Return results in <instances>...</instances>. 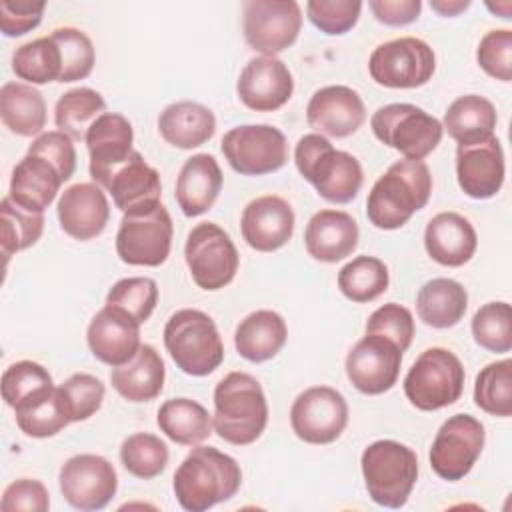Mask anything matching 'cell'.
Returning a JSON list of instances; mask_svg holds the SVG:
<instances>
[{
  "mask_svg": "<svg viewBox=\"0 0 512 512\" xmlns=\"http://www.w3.org/2000/svg\"><path fill=\"white\" fill-rule=\"evenodd\" d=\"M242 484L240 464L214 446H192L172 478L178 504L188 512L208 508L236 496Z\"/></svg>",
  "mask_w": 512,
  "mask_h": 512,
  "instance_id": "6da1fadb",
  "label": "cell"
},
{
  "mask_svg": "<svg viewBox=\"0 0 512 512\" xmlns=\"http://www.w3.org/2000/svg\"><path fill=\"white\" fill-rule=\"evenodd\" d=\"M430 194L432 174L426 162L396 160L368 192L366 216L380 230H398L428 204Z\"/></svg>",
  "mask_w": 512,
  "mask_h": 512,
  "instance_id": "7a4b0ae2",
  "label": "cell"
},
{
  "mask_svg": "<svg viewBox=\"0 0 512 512\" xmlns=\"http://www.w3.org/2000/svg\"><path fill=\"white\" fill-rule=\"evenodd\" d=\"M268 424V402L260 382L248 372H230L214 388L212 428L228 444L256 442Z\"/></svg>",
  "mask_w": 512,
  "mask_h": 512,
  "instance_id": "3957f363",
  "label": "cell"
},
{
  "mask_svg": "<svg viewBox=\"0 0 512 512\" xmlns=\"http://www.w3.org/2000/svg\"><path fill=\"white\" fill-rule=\"evenodd\" d=\"M294 164L300 176L314 186L318 196L332 204L352 202L364 182L360 162L336 150L322 134H304L294 148Z\"/></svg>",
  "mask_w": 512,
  "mask_h": 512,
  "instance_id": "277c9868",
  "label": "cell"
},
{
  "mask_svg": "<svg viewBox=\"0 0 512 512\" xmlns=\"http://www.w3.org/2000/svg\"><path fill=\"white\" fill-rule=\"evenodd\" d=\"M164 346L188 376H208L224 360V342L214 320L198 308L176 310L164 326Z\"/></svg>",
  "mask_w": 512,
  "mask_h": 512,
  "instance_id": "5b68a950",
  "label": "cell"
},
{
  "mask_svg": "<svg viewBox=\"0 0 512 512\" xmlns=\"http://www.w3.org/2000/svg\"><path fill=\"white\" fill-rule=\"evenodd\" d=\"M360 466L372 502L392 510L408 502L418 480V456L410 446L376 440L364 448Z\"/></svg>",
  "mask_w": 512,
  "mask_h": 512,
  "instance_id": "8992f818",
  "label": "cell"
},
{
  "mask_svg": "<svg viewBox=\"0 0 512 512\" xmlns=\"http://www.w3.org/2000/svg\"><path fill=\"white\" fill-rule=\"evenodd\" d=\"M464 380L460 358L448 348L432 346L414 360L404 376V394L414 408L434 412L460 400Z\"/></svg>",
  "mask_w": 512,
  "mask_h": 512,
  "instance_id": "52a82bcc",
  "label": "cell"
},
{
  "mask_svg": "<svg viewBox=\"0 0 512 512\" xmlns=\"http://www.w3.org/2000/svg\"><path fill=\"white\" fill-rule=\"evenodd\" d=\"M370 128L382 144L398 150L408 160H424L444 136L438 118L408 102L380 106L370 118Z\"/></svg>",
  "mask_w": 512,
  "mask_h": 512,
  "instance_id": "ba28073f",
  "label": "cell"
},
{
  "mask_svg": "<svg viewBox=\"0 0 512 512\" xmlns=\"http://www.w3.org/2000/svg\"><path fill=\"white\" fill-rule=\"evenodd\" d=\"M184 258L196 286L208 292L228 286L240 266L230 234L216 222H200L188 232Z\"/></svg>",
  "mask_w": 512,
  "mask_h": 512,
  "instance_id": "9c48e42d",
  "label": "cell"
},
{
  "mask_svg": "<svg viewBox=\"0 0 512 512\" xmlns=\"http://www.w3.org/2000/svg\"><path fill=\"white\" fill-rule=\"evenodd\" d=\"M368 72L384 88H420L436 72V54L422 38L400 36L372 50Z\"/></svg>",
  "mask_w": 512,
  "mask_h": 512,
  "instance_id": "30bf717a",
  "label": "cell"
},
{
  "mask_svg": "<svg viewBox=\"0 0 512 512\" xmlns=\"http://www.w3.org/2000/svg\"><path fill=\"white\" fill-rule=\"evenodd\" d=\"M174 224L164 204L124 214L116 232V254L128 266H160L172 248Z\"/></svg>",
  "mask_w": 512,
  "mask_h": 512,
  "instance_id": "8fae6325",
  "label": "cell"
},
{
  "mask_svg": "<svg viewBox=\"0 0 512 512\" xmlns=\"http://www.w3.org/2000/svg\"><path fill=\"white\" fill-rule=\"evenodd\" d=\"M222 154L242 176H264L288 162L286 136L272 124H242L222 136Z\"/></svg>",
  "mask_w": 512,
  "mask_h": 512,
  "instance_id": "7c38bea8",
  "label": "cell"
},
{
  "mask_svg": "<svg viewBox=\"0 0 512 512\" xmlns=\"http://www.w3.org/2000/svg\"><path fill=\"white\" fill-rule=\"evenodd\" d=\"M302 8L296 0H246L242 2V30L246 44L260 56L288 50L300 34Z\"/></svg>",
  "mask_w": 512,
  "mask_h": 512,
  "instance_id": "4fadbf2b",
  "label": "cell"
},
{
  "mask_svg": "<svg viewBox=\"0 0 512 512\" xmlns=\"http://www.w3.org/2000/svg\"><path fill=\"white\" fill-rule=\"evenodd\" d=\"M486 442L484 424L470 414H454L442 422L432 446L430 468L448 482H458L470 474Z\"/></svg>",
  "mask_w": 512,
  "mask_h": 512,
  "instance_id": "5bb4252c",
  "label": "cell"
},
{
  "mask_svg": "<svg viewBox=\"0 0 512 512\" xmlns=\"http://www.w3.org/2000/svg\"><path fill=\"white\" fill-rule=\"evenodd\" d=\"M348 424V402L332 386H310L290 408L292 432L306 444H332Z\"/></svg>",
  "mask_w": 512,
  "mask_h": 512,
  "instance_id": "9a60e30c",
  "label": "cell"
},
{
  "mask_svg": "<svg viewBox=\"0 0 512 512\" xmlns=\"http://www.w3.org/2000/svg\"><path fill=\"white\" fill-rule=\"evenodd\" d=\"M58 486L72 508L92 512L106 508L116 496L118 474L100 454H76L62 464Z\"/></svg>",
  "mask_w": 512,
  "mask_h": 512,
  "instance_id": "2e32d148",
  "label": "cell"
},
{
  "mask_svg": "<svg viewBox=\"0 0 512 512\" xmlns=\"http://www.w3.org/2000/svg\"><path fill=\"white\" fill-rule=\"evenodd\" d=\"M402 354L392 340L380 334H366L346 356V376L366 396L384 394L398 382Z\"/></svg>",
  "mask_w": 512,
  "mask_h": 512,
  "instance_id": "e0dca14e",
  "label": "cell"
},
{
  "mask_svg": "<svg viewBox=\"0 0 512 512\" xmlns=\"http://www.w3.org/2000/svg\"><path fill=\"white\" fill-rule=\"evenodd\" d=\"M294 92L290 68L276 56L250 58L236 82L240 102L254 112H274L282 108Z\"/></svg>",
  "mask_w": 512,
  "mask_h": 512,
  "instance_id": "ac0fdd59",
  "label": "cell"
},
{
  "mask_svg": "<svg viewBox=\"0 0 512 512\" xmlns=\"http://www.w3.org/2000/svg\"><path fill=\"white\" fill-rule=\"evenodd\" d=\"M504 174V150L494 134L456 146V178L466 196L474 200L496 196L504 184Z\"/></svg>",
  "mask_w": 512,
  "mask_h": 512,
  "instance_id": "d6986e66",
  "label": "cell"
},
{
  "mask_svg": "<svg viewBox=\"0 0 512 512\" xmlns=\"http://www.w3.org/2000/svg\"><path fill=\"white\" fill-rule=\"evenodd\" d=\"M296 216L288 200L266 194L250 200L240 216L244 242L256 252H276L288 244L294 234Z\"/></svg>",
  "mask_w": 512,
  "mask_h": 512,
  "instance_id": "ffe728a7",
  "label": "cell"
},
{
  "mask_svg": "<svg viewBox=\"0 0 512 512\" xmlns=\"http://www.w3.org/2000/svg\"><path fill=\"white\" fill-rule=\"evenodd\" d=\"M140 322L134 320L128 312L104 304L86 330V342L94 358L116 368L132 360L142 346L140 342Z\"/></svg>",
  "mask_w": 512,
  "mask_h": 512,
  "instance_id": "44dd1931",
  "label": "cell"
},
{
  "mask_svg": "<svg viewBox=\"0 0 512 512\" xmlns=\"http://www.w3.org/2000/svg\"><path fill=\"white\" fill-rule=\"evenodd\" d=\"M366 120V106L356 90L332 84L316 90L306 106V122L316 134L346 138Z\"/></svg>",
  "mask_w": 512,
  "mask_h": 512,
  "instance_id": "7402d4cb",
  "label": "cell"
},
{
  "mask_svg": "<svg viewBox=\"0 0 512 512\" xmlns=\"http://www.w3.org/2000/svg\"><path fill=\"white\" fill-rule=\"evenodd\" d=\"M84 142L90 156V178L104 188L110 174L132 156L134 130L126 116L104 112L92 122Z\"/></svg>",
  "mask_w": 512,
  "mask_h": 512,
  "instance_id": "603a6c76",
  "label": "cell"
},
{
  "mask_svg": "<svg viewBox=\"0 0 512 512\" xmlns=\"http://www.w3.org/2000/svg\"><path fill=\"white\" fill-rule=\"evenodd\" d=\"M60 228L74 240L86 242L100 236L110 220L108 198L96 182L68 186L56 204Z\"/></svg>",
  "mask_w": 512,
  "mask_h": 512,
  "instance_id": "cb8c5ba5",
  "label": "cell"
},
{
  "mask_svg": "<svg viewBox=\"0 0 512 512\" xmlns=\"http://www.w3.org/2000/svg\"><path fill=\"white\" fill-rule=\"evenodd\" d=\"M104 188L110 192L114 206L122 214L146 212L162 204L160 174L138 150L110 174Z\"/></svg>",
  "mask_w": 512,
  "mask_h": 512,
  "instance_id": "d4e9b609",
  "label": "cell"
},
{
  "mask_svg": "<svg viewBox=\"0 0 512 512\" xmlns=\"http://www.w3.org/2000/svg\"><path fill=\"white\" fill-rule=\"evenodd\" d=\"M358 238L360 230L356 220L348 212L334 208L316 212L304 230V246L308 256L326 264L348 258L356 250Z\"/></svg>",
  "mask_w": 512,
  "mask_h": 512,
  "instance_id": "484cf974",
  "label": "cell"
},
{
  "mask_svg": "<svg viewBox=\"0 0 512 512\" xmlns=\"http://www.w3.org/2000/svg\"><path fill=\"white\" fill-rule=\"evenodd\" d=\"M476 246L478 236L472 222L458 212H440L426 224L424 248L428 256L442 266H464L472 260Z\"/></svg>",
  "mask_w": 512,
  "mask_h": 512,
  "instance_id": "4316f807",
  "label": "cell"
},
{
  "mask_svg": "<svg viewBox=\"0 0 512 512\" xmlns=\"http://www.w3.org/2000/svg\"><path fill=\"white\" fill-rule=\"evenodd\" d=\"M64 178L60 170L44 156L26 152L24 158L12 168L8 196L30 212L44 214L60 192Z\"/></svg>",
  "mask_w": 512,
  "mask_h": 512,
  "instance_id": "83f0119b",
  "label": "cell"
},
{
  "mask_svg": "<svg viewBox=\"0 0 512 512\" xmlns=\"http://www.w3.org/2000/svg\"><path fill=\"white\" fill-rule=\"evenodd\" d=\"M222 170L212 154L190 156L176 178L174 196L184 216L196 218L208 212L222 190Z\"/></svg>",
  "mask_w": 512,
  "mask_h": 512,
  "instance_id": "f1b7e54d",
  "label": "cell"
},
{
  "mask_svg": "<svg viewBox=\"0 0 512 512\" xmlns=\"http://www.w3.org/2000/svg\"><path fill=\"white\" fill-rule=\"evenodd\" d=\"M158 132L170 146L192 150L206 144L214 136L216 116L200 102L178 100L160 112Z\"/></svg>",
  "mask_w": 512,
  "mask_h": 512,
  "instance_id": "f546056e",
  "label": "cell"
},
{
  "mask_svg": "<svg viewBox=\"0 0 512 512\" xmlns=\"http://www.w3.org/2000/svg\"><path fill=\"white\" fill-rule=\"evenodd\" d=\"M166 368L158 350L142 344L132 360L112 368L110 384L128 402H150L164 388Z\"/></svg>",
  "mask_w": 512,
  "mask_h": 512,
  "instance_id": "4dcf8cb0",
  "label": "cell"
},
{
  "mask_svg": "<svg viewBox=\"0 0 512 512\" xmlns=\"http://www.w3.org/2000/svg\"><path fill=\"white\" fill-rule=\"evenodd\" d=\"M286 320L274 310H256L244 316L234 330L236 352L254 364L272 360L286 344Z\"/></svg>",
  "mask_w": 512,
  "mask_h": 512,
  "instance_id": "1f68e13d",
  "label": "cell"
},
{
  "mask_svg": "<svg viewBox=\"0 0 512 512\" xmlns=\"http://www.w3.org/2000/svg\"><path fill=\"white\" fill-rule=\"evenodd\" d=\"M468 308L466 288L452 278H432L418 288V318L432 328L444 330L456 326Z\"/></svg>",
  "mask_w": 512,
  "mask_h": 512,
  "instance_id": "d6a6232c",
  "label": "cell"
},
{
  "mask_svg": "<svg viewBox=\"0 0 512 512\" xmlns=\"http://www.w3.org/2000/svg\"><path fill=\"white\" fill-rule=\"evenodd\" d=\"M0 116L16 136H40L46 126V100L26 82H6L0 88Z\"/></svg>",
  "mask_w": 512,
  "mask_h": 512,
  "instance_id": "836d02e7",
  "label": "cell"
},
{
  "mask_svg": "<svg viewBox=\"0 0 512 512\" xmlns=\"http://www.w3.org/2000/svg\"><path fill=\"white\" fill-rule=\"evenodd\" d=\"M498 114L494 104L478 94L458 96L444 112L442 128L458 144H472L494 134Z\"/></svg>",
  "mask_w": 512,
  "mask_h": 512,
  "instance_id": "e575fe53",
  "label": "cell"
},
{
  "mask_svg": "<svg viewBox=\"0 0 512 512\" xmlns=\"http://www.w3.org/2000/svg\"><path fill=\"white\" fill-rule=\"evenodd\" d=\"M156 424L172 442L180 446H198L212 434V416L192 398H170L156 414Z\"/></svg>",
  "mask_w": 512,
  "mask_h": 512,
  "instance_id": "d590c367",
  "label": "cell"
},
{
  "mask_svg": "<svg viewBox=\"0 0 512 512\" xmlns=\"http://www.w3.org/2000/svg\"><path fill=\"white\" fill-rule=\"evenodd\" d=\"M2 400L16 412L50 396L56 386L50 372L34 360H18L2 372Z\"/></svg>",
  "mask_w": 512,
  "mask_h": 512,
  "instance_id": "8d00e7d4",
  "label": "cell"
},
{
  "mask_svg": "<svg viewBox=\"0 0 512 512\" xmlns=\"http://www.w3.org/2000/svg\"><path fill=\"white\" fill-rule=\"evenodd\" d=\"M336 282L340 292L348 300L356 304H366L376 300L388 290L390 272L380 258L364 254L346 262L340 268Z\"/></svg>",
  "mask_w": 512,
  "mask_h": 512,
  "instance_id": "74e56055",
  "label": "cell"
},
{
  "mask_svg": "<svg viewBox=\"0 0 512 512\" xmlns=\"http://www.w3.org/2000/svg\"><path fill=\"white\" fill-rule=\"evenodd\" d=\"M106 110L100 92L80 86L64 92L54 106V124L72 140H84L92 122Z\"/></svg>",
  "mask_w": 512,
  "mask_h": 512,
  "instance_id": "f35d334b",
  "label": "cell"
},
{
  "mask_svg": "<svg viewBox=\"0 0 512 512\" xmlns=\"http://www.w3.org/2000/svg\"><path fill=\"white\" fill-rule=\"evenodd\" d=\"M12 72L32 86L58 82L62 58L54 38L48 34L18 46L12 54Z\"/></svg>",
  "mask_w": 512,
  "mask_h": 512,
  "instance_id": "ab89813d",
  "label": "cell"
},
{
  "mask_svg": "<svg viewBox=\"0 0 512 512\" xmlns=\"http://www.w3.org/2000/svg\"><path fill=\"white\" fill-rule=\"evenodd\" d=\"M44 232V214L18 206L10 196L0 202V248L4 262L12 254L34 246Z\"/></svg>",
  "mask_w": 512,
  "mask_h": 512,
  "instance_id": "60d3db41",
  "label": "cell"
},
{
  "mask_svg": "<svg viewBox=\"0 0 512 512\" xmlns=\"http://www.w3.org/2000/svg\"><path fill=\"white\" fill-rule=\"evenodd\" d=\"M474 404L498 418L512 416V360L504 358L486 364L474 382Z\"/></svg>",
  "mask_w": 512,
  "mask_h": 512,
  "instance_id": "b9f144b4",
  "label": "cell"
},
{
  "mask_svg": "<svg viewBox=\"0 0 512 512\" xmlns=\"http://www.w3.org/2000/svg\"><path fill=\"white\" fill-rule=\"evenodd\" d=\"M166 442L150 432H134L124 438L120 446V462L128 474L140 480H152L160 476L168 466Z\"/></svg>",
  "mask_w": 512,
  "mask_h": 512,
  "instance_id": "7bdbcfd3",
  "label": "cell"
},
{
  "mask_svg": "<svg viewBox=\"0 0 512 512\" xmlns=\"http://www.w3.org/2000/svg\"><path fill=\"white\" fill-rule=\"evenodd\" d=\"M56 394L66 418L70 422H82L100 410L106 388L94 374L76 372L56 386Z\"/></svg>",
  "mask_w": 512,
  "mask_h": 512,
  "instance_id": "ee69618b",
  "label": "cell"
},
{
  "mask_svg": "<svg viewBox=\"0 0 512 512\" xmlns=\"http://www.w3.org/2000/svg\"><path fill=\"white\" fill-rule=\"evenodd\" d=\"M474 342L494 354L512 350V308L508 302H486L472 316Z\"/></svg>",
  "mask_w": 512,
  "mask_h": 512,
  "instance_id": "f6af8a7d",
  "label": "cell"
},
{
  "mask_svg": "<svg viewBox=\"0 0 512 512\" xmlns=\"http://www.w3.org/2000/svg\"><path fill=\"white\" fill-rule=\"evenodd\" d=\"M50 36L58 44L62 58L58 82H76L90 76L96 62V52L88 34L74 26H62L52 30Z\"/></svg>",
  "mask_w": 512,
  "mask_h": 512,
  "instance_id": "bcb514c9",
  "label": "cell"
},
{
  "mask_svg": "<svg viewBox=\"0 0 512 512\" xmlns=\"http://www.w3.org/2000/svg\"><path fill=\"white\" fill-rule=\"evenodd\" d=\"M158 302V284L148 276H130L118 280L106 294V304L128 312L144 324Z\"/></svg>",
  "mask_w": 512,
  "mask_h": 512,
  "instance_id": "7dc6e473",
  "label": "cell"
},
{
  "mask_svg": "<svg viewBox=\"0 0 512 512\" xmlns=\"http://www.w3.org/2000/svg\"><path fill=\"white\" fill-rule=\"evenodd\" d=\"M14 416H16L18 428L30 438L56 436L60 430H64L70 424V420L66 418V414L60 408L56 390L50 396L36 400L34 404H30L22 410H16Z\"/></svg>",
  "mask_w": 512,
  "mask_h": 512,
  "instance_id": "c3c4849f",
  "label": "cell"
},
{
  "mask_svg": "<svg viewBox=\"0 0 512 512\" xmlns=\"http://www.w3.org/2000/svg\"><path fill=\"white\" fill-rule=\"evenodd\" d=\"M362 2L358 0H310L306 2L308 20L328 36L350 32L360 18Z\"/></svg>",
  "mask_w": 512,
  "mask_h": 512,
  "instance_id": "681fc988",
  "label": "cell"
},
{
  "mask_svg": "<svg viewBox=\"0 0 512 512\" xmlns=\"http://www.w3.org/2000/svg\"><path fill=\"white\" fill-rule=\"evenodd\" d=\"M414 318L412 312L396 302L382 304L376 308L366 322V334H380L392 340L402 352H406L414 338Z\"/></svg>",
  "mask_w": 512,
  "mask_h": 512,
  "instance_id": "f907efd6",
  "label": "cell"
},
{
  "mask_svg": "<svg viewBox=\"0 0 512 512\" xmlns=\"http://www.w3.org/2000/svg\"><path fill=\"white\" fill-rule=\"evenodd\" d=\"M478 66L492 78L512 80V30H490L482 36L476 48Z\"/></svg>",
  "mask_w": 512,
  "mask_h": 512,
  "instance_id": "816d5d0a",
  "label": "cell"
},
{
  "mask_svg": "<svg viewBox=\"0 0 512 512\" xmlns=\"http://www.w3.org/2000/svg\"><path fill=\"white\" fill-rule=\"evenodd\" d=\"M28 152H36L48 158L60 170L64 182H68L76 170L74 140L60 130H48L36 136L28 146Z\"/></svg>",
  "mask_w": 512,
  "mask_h": 512,
  "instance_id": "f5cc1de1",
  "label": "cell"
},
{
  "mask_svg": "<svg viewBox=\"0 0 512 512\" xmlns=\"http://www.w3.org/2000/svg\"><path fill=\"white\" fill-rule=\"evenodd\" d=\"M0 508L4 512H46L50 508V494L40 480L18 478L6 486Z\"/></svg>",
  "mask_w": 512,
  "mask_h": 512,
  "instance_id": "db71d44e",
  "label": "cell"
},
{
  "mask_svg": "<svg viewBox=\"0 0 512 512\" xmlns=\"http://www.w3.org/2000/svg\"><path fill=\"white\" fill-rule=\"evenodd\" d=\"M46 2L32 0H2L0 2V30L8 38L22 36L42 22Z\"/></svg>",
  "mask_w": 512,
  "mask_h": 512,
  "instance_id": "11a10c76",
  "label": "cell"
},
{
  "mask_svg": "<svg viewBox=\"0 0 512 512\" xmlns=\"http://www.w3.org/2000/svg\"><path fill=\"white\" fill-rule=\"evenodd\" d=\"M368 8L374 18L386 26H406L418 20L422 2L420 0H370Z\"/></svg>",
  "mask_w": 512,
  "mask_h": 512,
  "instance_id": "9f6ffc18",
  "label": "cell"
},
{
  "mask_svg": "<svg viewBox=\"0 0 512 512\" xmlns=\"http://www.w3.org/2000/svg\"><path fill=\"white\" fill-rule=\"evenodd\" d=\"M470 6V0H430V8L440 16H458Z\"/></svg>",
  "mask_w": 512,
  "mask_h": 512,
  "instance_id": "6f0895ef",
  "label": "cell"
},
{
  "mask_svg": "<svg viewBox=\"0 0 512 512\" xmlns=\"http://www.w3.org/2000/svg\"><path fill=\"white\" fill-rule=\"evenodd\" d=\"M486 6H488V10L498 12L500 18H510V12H512V4H510V2H502V4H496V6H492V4L488 2Z\"/></svg>",
  "mask_w": 512,
  "mask_h": 512,
  "instance_id": "680465c9",
  "label": "cell"
}]
</instances>
